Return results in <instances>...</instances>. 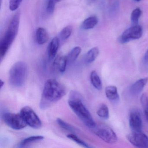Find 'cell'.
I'll return each instance as SVG.
<instances>
[{"label":"cell","mask_w":148,"mask_h":148,"mask_svg":"<svg viewBox=\"0 0 148 148\" xmlns=\"http://www.w3.org/2000/svg\"><path fill=\"white\" fill-rule=\"evenodd\" d=\"M143 34V29L140 26L136 25L126 29L119 39L121 44H125L133 40L140 38Z\"/></svg>","instance_id":"obj_8"},{"label":"cell","mask_w":148,"mask_h":148,"mask_svg":"<svg viewBox=\"0 0 148 148\" xmlns=\"http://www.w3.org/2000/svg\"><path fill=\"white\" fill-rule=\"evenodd\" d=\"M20 114L24 118L27 125L34 129H39L41 127L42 123L38 116L31 107L28 106L23 107Z\"/></svg>","instance_id":"obj_6"},{"label":"cell","mask_w":148,"mask_h":148,"mask_svg":"<svg viewBox=\"0 0 148 148\" xmlns=\"http://www.w3.org/2000/svg\"><path fill=\"white\" fill-rule=\"evenodd\" d=\"M27 75L28 67L26 63L23 61L16 62L9 71V83L14 87H21L25 83Z\"/></svg>","instance_id":"obj_4"},{"label":"cell","mask_w":148,"mask_h":148,"mask_svg":"<svg viewBox=\"0 0 148 148\" xmlns=\"http://www.w3.org/2000/svg\"><path fill=\"white\" fill-rule=\"evenodd\" d=\"M68 103L70 108L85 125L91 129L96 127L97 124L83 103L79 93L74 91L71 92Z\"/></svg>","instance_id":"obj_2"},{"label":"cell","mask_w":148,"mask_h":148,"mask_svg":"<svg viewBox=\"0 0 148 148\" xmlns=\"http://www.w3.org/2000/svg\"><path fill=\"white\" fill-rule=\"evenodd\" d=\"M129 123L132 132H142L143 123L141 115L138 112L135 111L131 113Z\"/></svg>","instance_id":"obj_10"},{"label":"cell","mask_w":148,"mask_h":148,"mask_svg":"<svg viewBox=\"0 0 148 148\" xmlns=\"http://www.w3.org/2000/svg\"><path fill=\"white\" fill-rule=\"evenodd\" d=\"M95 134L99 138L106 143L109 144H114L117 141V136L114 131L109 126L106 125H101L98 127L97 125Z\"/></svg>","instance_id":"obj_7"},{"label":"cell","mask_w":148,"mask_h":148,"mask_svg":"<svg viewBox=\"0 0 148 148\" xmlns=\"http://www.w3.org/2000/svg\"><path fill=\"white\" fill-rule=\"evenodd\" d=\"M105 94L109 100L113 103H117L119 101V95L117 88L114 86H107L105 89Z\"/></svg>","instance_id":"obj_14"},{"label":"cell","mask_w":148,"mask_h":148,"mask_svg":"<svg viewBox=\"0 0 148 148\" xmlns=\"http://www.w3.org/2000/svg\"><path fill=\"white\" fill-rule=\"evenodd\" d=\"M97 0H88V2L90 3H93V2H95Z\"/></svg>","instance_id":"obj_31"},{"label":"cell","mask_w":148,"mask_h":148,"mask_svg":"<svg viewBox=\"0 0 148 148\" xmlns=\"http://www.w3.org/2000/svg\"><path fill=\"white\" fill-rule=\"evenodd\" d=\"M97 23V18L96 16H91L84 20L81 27L84 30H90L94 28Z\"/></svg>","instance_id":"obj_16"},{"label":"cell","mask_w":148,"mask_h":148,"mask_svg":"<svg viewBox=\"0 0 148 148\" xmlns=\"http://www.w3.org/2000/svg\"><path fill=\"white\" fill-rule=\"evenodd\" d=\"M141 105L143 109L145 118L148 122V96L145 93H143L140 98Z\"/></svg>","instance_id":"obj_21"},{"label":"cell","mask_w":148,"mask_h":148,"mask_svg":"<svg viewBox=\"0 0 148 148\" xmlns=\"http://www.w3.org/2000/svg\"><path fill=\"white\" fill-rule=\"evenodd\" d=\"M142 14V11L139 8H136L132 11L131 15V20L133 25H137L138 20Z\"/></svg>","instance_id":"obj_23"},{"label":"cell","mask_w":148,"mask_h":148,"mask_svg":"<svg viewBox=\"0 0 148 148\" xmlns=\"http://www.w3.org/2000/svg\"><path fill=\"white\" fill-rule=\"evenodd\" d=\"M128 141L138 148H148V137L142 132H132L126 136Z\"/></svg>","instance_id":"obj_9"},{"label":"cell","mask_w":148,"mask_h":148,"mask_svg":"<svg viewBox=\"0 0 148 148\" xmlns=\"http://www.w3.org/2000/svg\"><path fill=\"white\" fill-rule=\"evenodd\" d=\"M20 14L17 12L13 17L9 26L0 42V57L1 60L5 57L16 38L19 27Z\"/></svg>","instance_id":"obj_3"},{"label":"cell","mask_w":148,"mask_h":148,"mask_svg":"<svg viewBox=\"0 0 148 148\" xmlns=\"http://www.w3.org/2000/svg\"><path fill=\"white\" fill-rule=\"evenodd\" d=\"M66 93L65 86L54 79H47L45 83L40 103V107L46 110L61 99Z\"/></svg>","instance_id":"obj_1"},{"label":"cell","mask_w":148,"mask_h":148,"mask_svg":"<svg viewBox=\"0 0 148 148\" xmlns=\"http://www.w3.org/2000/svg\"><path fill=\"white\" fill-rule=\"evenodd\" d=\"M62 1V0H48L47 6V12L49 14H52L54 12L56 4Z\"/></svg>","instance_id":"obj_27"},{"label":"cell","mask_w":148,"mask_h":148,"mask_svg":"<svg viewBox=\"0 0 148 148\" xmlns=\"http://www.w3.org/2000/svg\"><path fill=\"white\" fill-rule=\"evenodd\" d=\"M2 117L6 124L13 130H22L27 125L20 113L6 112L4 114Z\"/></svg>","instance_id":"obj_5"},{"label":"cell","mask_w":148,"mask_h":148,"mask_svg":"<svg viewBox=\"0 0 148 148\" xmlns=\"http://www.w3.org/2000/svg\"><path fill=\"white\" fill-rule=\"evenodd\" d=\"M59 47V40L55 37L52 40L49 44L48 49V54L50 60H52L56 57Z\"/></svg>","instance_id":"obj_13"},{"label":"cell","mask_w":148,"mask_h":148,"mask_svg":"<svg viewBox=\"0 0 148 148\" xmlns=\"http://www.w3.org/2000/svg\"><path fill=\"white\" fill-rule=\"evenodd\" d=\"M148 82V78L140 79L131 86L130 92L132 96H136L140 94Z\"/></svg>","instance_id":"obj_12"},{"label":"cell","mask_w":148,"mask_h":148,"mask_svg":"<svg viewBox=\"0 0 148 148\" xmlns=\"http://www.w3.org/2000/svg\"><path fill=\"white\" fill-rule=\"evenodd\" d=\"M99 53V51L97 47H93L89 50L85 57V61L87 64H91L95 61Z\"/></svg>","instance_id":"obj_17"},{"label":"cell","mask_w":148,"mask_h":148,"mask_svg":"<svg viewBox=\"0 0 148 148\" xmlns=\"http://www.w3.org/2000/svg\"><path fill=\"white\" fill-rule=\"evenodd\" d=\"M91 82L94 88L98 90H101L102 88V83L101 79L97 72L92 71L90 75Z\"/></svg>","instance_id":"obj_18"},{"label":"cell","mask_w":148,"mask_h":148,"mask_svg":"<svg viewBox=\"0 0 148 148\" xmlns=\"http://www.w3.org/2000/svg\"><path fill=\"white\" fill-rule=\"evenodd\" d=\"M97 113L99 117L103 119H108L109 118V109L106 105H102L98 110Z\"/></svg>","instance_id":"obj_22"},{"label":"cell","mask_w":148,"mask_h":148,"mask_svg":"<svg viewBox=\"0 0 148 148\" xmlns=\"http://www.w3.org/2000/svg\"><path fill=\"white\" fill-rule=\"evenodd\" d=\"M57 122L58 125L62 129L67 131L71 132H74L75 131V129L71 125L66 123L64 120L60 118H58L57 119Z\"/></svg>","instance_id":"obj_26"},{"label":"cell","mask_w":148,"mask_h":148,"mask_svg":"<svg viewBox=\"0 0 148 148\" xmlns=\"http://www.w3.org/2000/svg\"><path fill=\"white\" fill-rule=\"evenodd\" d=\"M144 61L145 64H148V50L144 56Z\"/></svg>","instance_id":"obj_29"},{"label":"cell","mask_w":148,"mask_h":148,"mask_svg":"<svg viewBox=\"0 0 148 148\" xmlns=\"http://www.w3.org/2000/svg\"><path fill=\"white\" fill-rule=\"evenodd\" d=\"M23 0H9V9L11 11H16L20 5Z\"/></svg>","instance_id":"obj_28"},{"label":"cell","mask_w":148,"mask_h":148,"mask_svg":"<svg viewBox=\"0 0 148 148\" xmlns=\"http://www.w3.org/2000/svg\"><path fill=\"white\" fill-rule=\"evenodd\" d=\"M135 1H137V2H138V1H140L141 0H134Z\"/></svg>","instance_id":"obj_32"},{"label":"cell","mask_w":148,"mask_h":148,"mask_svg":"<svg viewBox=\"0 0 148 148\" xmlns=\"http://www.w3.org/2000/svg\"><path fill=\"white\" fill-rule=\"evenodd\" d=\"M73 27L71 25H68L64 27L60 32V36L62 39H67L71 36L72 32Z\"/></svg>","instance_id":"obj_25"},{"label":"cell","mask_w":148,"mask_h":148,"mask_svg":"<svg viewBox=\"0 0 148 148\" xmlns=\"http://www.w3.org/2000/svg\"><path fill=\"white\" fill-rule=\"evenodd\" d=\"M4 84H5V82H4V81H3L2 79H1V80H0V85H1V89L2 87L4 86Z\"/></svg>","instance_id":"obj_30"},{"label":"cell","mask_w":148,"mask_h":148,"mask_svg":"<svg viewBox=\"0 0 148 148\" xmlns=\"http://www.w3.org/2000/svg\"><path fill=\"white\" fill-rule=\"evenodd\" d=\"M36 38L38 44L40 45H43L48 41L49 35L45 28L40 27L36 31Z\"/></svg>","instance_id":"obj_15"},{"label":"cell","mask_w":148,"mask_h":148,"mask_svg":"<svg viewBox=\"0 0 148 148\" xmlns=\"http://www.w3.org/2000/svg\"><path fill=\"white\" fill-rule=\"evenodd\" d=\"M81 50L82 49L81 47L78 46L76 47L73 48L68 53V55L66 56L67 62H73L75 61L80 54Z\"/></svg>","instance_id":"obj_19"},{"label":"cell","mask_w":148,"mask_h":148,"mask_svg":"<svg viewBox=\"0 0 148 148\" xmlns=\"http://www.w3.org/2000/svg\"><path fill=\"white\" fill-rule=\"evenodd\" d=\"M67 62L66 56L59 55L56 57L53 63V66L54 70L60 73L65 72Z\"/></svg>","instance_id":"obj_11"},{"label":"cell","mask_w":148,"mask_h":148,"mask_svg":"<svg viewBox=\"0 0 148 148\" xmlns=\"http://www.w3.org/2000/svg\"><path fill=\"white\" fill-rule=\"evenodd\" d=\"M67 138L69 139H71L72 141H74L75 143H77L79 145H81L83 147L85 148H90V146H89V145L87 144L86 142L80 139L77 136H76L75 134H70L67 136Z\"/></svg>","instance_id":"obj_24"},{"label":"cell","mask_w":148,"mask_h":148,"mask_svg":"<svg viewBox=\"0 0 148 148\" xmlns=\"http://www.w3.org/2000/svg\"><path fill=\"white\" fill-rule=\"evenodd\" d=\"M44 137L42 136H34L29 137L24 139L20 144V147H25L31 143L41 141L44 139Z\"/></svg>","instance_id":"obj_20"}]
</instances>
